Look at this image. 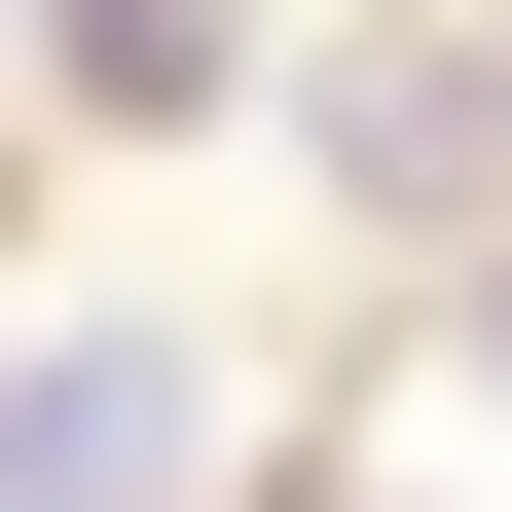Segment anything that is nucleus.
<instances>
[{"label":"nucleus","mask_w":512,"mask_h":512,"mask_svg":"<svg viewBox=\"0 0 512 512\" xmlns=\"http://www.w3.org/2000/svg\"><path fill=\"white\" fill-rule=\"evenodd\" d=\"M0 512H183V330H37L0 366Z\"/></svg>","instance_id":"nucleus-1"}]
</instances>
